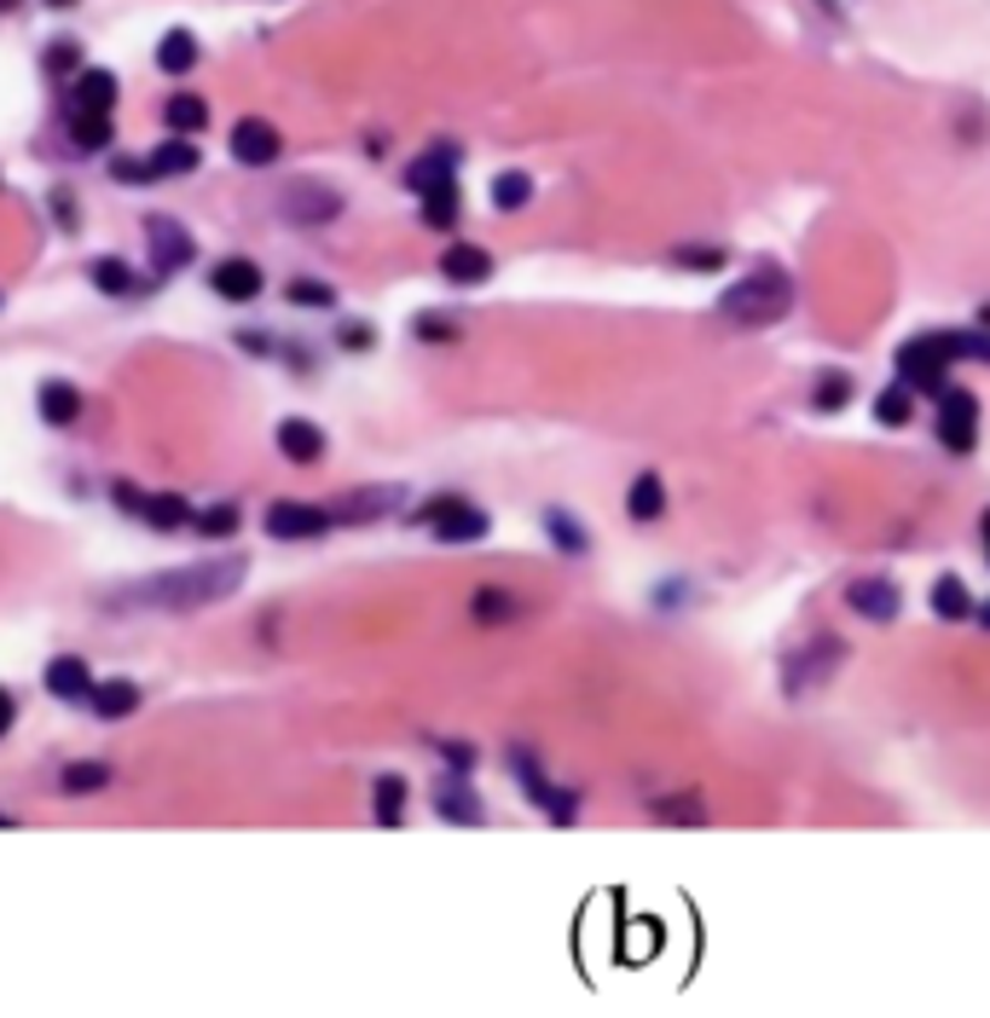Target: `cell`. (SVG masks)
I'll use <instances>...</instances> for the list:
<instances>
[{"label":"cell","instance_id":"7","mask_svg":"<svg viewBox=\"0 0 990 1018\" xmlns=\"http://www.w3.org/2000/svg\"><path fill=\"white\" fill-rule=\"evenodd\" d=\"M938 440L950 451L979 446V394L973 388H945L938 394Z\"/></svg>","mask_w":990,"mask_h":1018},{"label":"cell","instance_id":"19","mask_svg":"<svg viewBox=\"0 0 990 1018\" xmlns=\"http://www.w3.org/2000/svg\"><path fill=\"white\" fill-rule=\"evenodd\" d=\"M452 168H458V145H435V150H423V157H417L412 168H405V191H417V197H423L429 186L458 180Z\"/></svg>","mask_w":990,"mask_h":1018},{"label":"cell","instance_id":"14","mask_svg":"<svg viewBox=\"0 0 990 1018\" xmlns=\"http://www.w3.org/2000/svg\"><path fill=\"white\" fill-rule=\"evenodd\" d=\"M111 105H116V75L111 70L87 64V70L70 75V116H111Z\"/></svg>","mask_w":990,"mask_h":1018},{"label":"cell","instance_id":"22","mask_svg":"<svg viewBox=\"0 0 990 1018\" xmlns=\"http://www.w3.org/2000/svg\"><path fill=\"white\" fill-rule=\"evenodd\" d=\"M105 724H116V718H134L140 711V683H128V677H111V683H99L93 689V700H87Z\"/></svg>","mask_w":990,"mask_h":1018},{"label":"cell","instance_id":"44","mask_svg":"<svg viewBox=\"0 0 990 1018\" xmlns=\"http://www.w3.org/2000/svg\"><path fill=\"white\" fill-rule=\"evenodd\" d=\"M111 180L116 186H145V180H157V174H151L145 157H111Z\"/></svg>","mask_w":990,"mask_h":1018},{"label":"cell","instance_id":"3","mask_svg":"<svg viewBox=\"0 0 990 1018\" xmlns=\"http://www.w3.org/2000/svg\"><path fill=\"white\" fill-rule=\"evenodd\" d=\"M950 347H945V330H932V336H909L904 347H898V360H893V371L904 376V388H916V394H945L950 388Z\"/></svg>","mask_w":990,"mask_h":1018},{"label":"cell","instance_id":"53","mask_svg":"<svg viewBox=\"0 0 990 1018\" xmlns=\"http://www.w3.org/2000/svg\"><path fill=\"white\" fill-rule=\"evenodd\" d=\"M0 12H18V0H0Z\"/></svg>","mask_w":990,"mask_h":1018},{"label":"cell","instance_id":"9","mask_svg":"<svg viewBox=\"0 0 990 1018\" xmlns=\"http://www.w3.org/2000/svg\"><path fill=\"white\" fill-rule=\"evenodd\" d=\"M423 521L435 527V539L441 544H475V539H487V509H475V503H464V498H441V503H429L423 509Z\"/></svg>","mask_w":990,"mask_h":1018},{"label":"cell","instance_id":"24","mask_svg":"<svg viewBox=\"0 0 990 1018\" xmlns=\"http://www.w3.org/2000/svg\"><path fill=\"white\" fill-rule=\"evenodd\" d=\"M163 122H168V134H181V139H197L203 127H209V105H203L197 93H174L168 105H163Z\"/></svg>","mask_w":990,"mask_h":1018},{"label":"cell","instance_id":"2","mask_svg":"<svg viewBox=\"0 0 990 1018\" xmlns=\"http://www.w3.org/2000/svg\"><path fill=\"white\" fill-rule=\"evenodd\" d=\"M794 308V278L782 267H753L747 278L719 295V313L735 324V330H765V324H782Z\"/></svg>","mask_w":990,"mask_h":1018},{"label":"cell","instance_id":"54","mask_svg":"<svg viewBox=\"0 0 990 1018\" xmlns=\"http://www.w3.org/2000/svg\"><path fill=\"white\" fill-rule=\"evenodd\" d=\"M979 324H984V330H990V308H979Z\"/></svg>","mask_w":990,"mask_h":1018},{"label":"cell","instance_id":"17","mask_svg":"<svg viewBox=\"0 0 990 1018\" xmlns=\"http://www.w3.org/2000/svg\"><path fill=\"white\" fill-rule=\"evenodd\" d=\"M35 412L53 423V428H70L75 417L87 412V399H82V388H75V382L53 376V382H41V388H35Z\"/></svg>","mask_w":990,"mask_h":1018},{"label":"cell","instance_id":"45","mask_svg":"<svg viewBox=\"0 0 990 1018\" xmlns=\"http://www.w3.org/2000/svg\"><path fill=\"white\" fill-rule=\"evenodd\" d=\"M417 336H423V342H452V336H458V324L441 319V313H423V319H417Z\"/></svg>","mask_w":990,"mask_h":1018},{"label":"cell","instance_id":"50","mask_svg":"<svg viewBox=\"0 0 990 1018\" xmlns=\"http://www.w3.org/2000/svg\"><path fill=\"white\" fill-rule=\"evenodd\" d=\"M973 620H979V625L990 631V602H973Z\"/></svg>","mask_w":990,"mask_h":1018},{"label":"cell","instance_id":"15","mask_svg":"<svg viewBox=\"0 0 990 1018\" xmlns=\"http://www.w3.org/2000/svg\"><path fill=\"white\" fill-rule=\"evenodd\" d=\"M272 440H278V451H285V464H301V469H313L324 457V446H330L313 417H285L272 428Z\"/></svg>","mask_w":990,"mask_h":1018},{"label":"cell","instance_id":"47","mask_svg":"<svg viewBox=\"0 0 990 1018\" xmlns=\"http://www.w3.org/2000/svg\"><path fill=\"white\" fill-rule=\"evenodd\" d=\"M371 342H377V330H371V324H342V347L360 353V347H371Z\"/></svg>","mask_w":990,"mask_h":1018},{"label":"cell","instance_id":"16","mask_svg":"<svg viewBox=\"0 0 990 1018\" xmlns=\"http://www.w3.org/2000/svg\"><path fill=\"white\" fill-rule=\"evenodd\" d=\"M441 278H446V284H487V278H493V254L481 243H446L441 249Z\"/></svg>","mask_w":990,"mask_h":1018},{"label":"cell","instance_id":"27","mask_svg":"<svg viewBox=\"0 0 990 1018\" xmlns=\"http://www.w3.org/2000/svg\"><path fill=\"white\" fill-rule=\"evenodd\" d=\"M932 614L938 620H973V596H968V584H961L956 573L932 579Z\"/></svg>","mask_w":990,"mask_h":1018},{"label":"cell","instance_id":"32","mask_svg":"<svg viewBox=\"0 0 990 1018\" xmlns=\"http://www.w3.org/2000/svg\"><path fill=\"white\" fill-rule=\"evenodd\" d=\"M545 527H550V539H556L563 555H586L591 550V532L579 521H568V509H545Z\"/></svg>","mask_w":990,"mask_h":1018},{"label":"cell","instance_id":"36","mask_svg":"<svg viewBox=\"0 0 990 1018\" xmlns=\"http://www.w3.org/2000/svg\"><path fill=\"white\" fill-rule=\"evenodd\" d=\"M857 394V382H852V371H828L823 382H817V394H811V405L817 412H841V405Z\"/></svg>","mask_w":990,"mask_h":1018},{"label":"cell","instance_id":"25","mask_svg":"<svg viewBox=\"0 0 990 1018\" xmlns=\"http://www.w3.org/2000/svg\"><path fill=\"white\" fill-rule=\"evenodd\" d=\"M145 163H151V174H157V180H174V174H192L203 157H197V145H192V139L174 134V139H163L157 150H151Z\"/></svg>","mask_w":990,"mask_h":1018},{"label":"cell","instance_id":"30","mask_svg":"<svg viewBox=\"0 0 990 1018\" xmlns=\"http://www.w3.org/2000/svg\"><path fill=\"white\" fill-rule=\"evenodd\" d=\"M192 64H197V35H192V30H168V35L157 41V70L186 75Z\"/></svg>","mask_w":990,"mask_h":1018},{"label":"cell","instance_id":"6","mask_svg":"<svg viewBox=\"0 0 990 1018\" xmlns=\"http://www.w3.org/2000/svg\"><path fill=\"white\" fill-rule=\"evenodd\" d=\"M145 249H151V272H163V278L186 272L197 261V238L186 232L181 220H168V215H151L145 220Z\"/></svg>","mask_w":990,"mask_h":1018},{"label":"cell","instance_id":"4","mask_svg":"<svg viewBox=\"0 0 990 1018\" xmlns=\"http://www.w3.org/2000/svg\"><path fill=\"white\" fill-rule=\"evenodd\" d=\"M841 659H846V648H841V636H817L811 648H800V654H788V666H782V683H788V695L800 700V695H817L823 683L841 672Z\"/></svg>","mask_w":990,"mask_h":1018},{"label":"cell","instance_id":"33","mask_svg":"<svg viewBox=\"0 0 990 1018\" xmlns=\"http://www.w3.org/2000/svg\"><path fill=\"white\" fill-rule=\"evenodd\" d=\"M527 197H533V180H527L522 168H504L498 180H493V209H504V215L527 209Z\"/></svg>","mask_w":990,"mask_h":1018},{"label":"cell","instance_id":"26","mask_svg":"<svg viewBox=\"0 0 990 1018\" xmlns=\"http://www.w3.org/2000/svg\"><path fill=\"white\" fill-rule=\"evenodd\" d=\"M145 527H157V532H181V527H192L197 516H192V503L181 498V492H157V498H145V516H140Z\"/></svg>","mask_w":990,"mask_h":1018},{"label":"cell","instance_id":"1","mask_svg":"<svg viewBox=\"0 0 990 1018\" xmlns=\"http://www.w3.org/2000/svg\"><path fill=\"white\" fill-rule=\"evenodd\" d=\"M249 562L244 555H209L197 568H168V573H151L140 584L122 591V602H140V607H168V614H192V607H209V602H226L244 584Z\"/></svg>","mask_w":990,"mask_h":1018},{"label":"cell","instance_id":"12","mask_svg":"<svg viewBox=\"0 0 990 1018\" xmlns=\"http://www.w3.org/2000/svg\"><path fill=\"white\" fill-rule=\"evenodd\" d=\"M47 695H59L64 706H87L93 700V689H99V677H93V666L82 654H59V659H47Z\"/></svg>","mask_w":990,"mask_h":1018},{"label":"cell","instance_id":"11","mask_svg":"<svg viewBox=\"0 0 990 1018\" xmlns=\"http://www.w3.org/2000/svg\"><path fill=\"white\" fill-rule=\"evenodd\" d=\"M337 521H330V509H319V503H296V498H278L272 509H267V539H285V544H296V539H319V532H330Z\"/></svg>","mask_w":990,"mask_h":1018},{"label":"cell","instance_id":"21","mask_svg":"<svg viewBox=\"0 0 990 1018\" xmlns=\"http://www.w3.org/2000/svg\"><path fill=\"white\" fill-rule=\"evenodd\" d=\"M116 781V770L105 758H75V764H64V776H59V787L70 799H87V793H105V787Z\"/></svg>","mask_w":990,"mask_h":1018},{"label":"cell","instance_id":"51","mask_svg":"<svg viewBox=\"0 0 990 1018\" xmlns=\"http://www.w3.org/2000/svg\"><path fill=\"white\" fill-rule=\"evenodd\" d=\"M41 7H59V12H70V7H75V0H41Z\"/></svg>","mask_w":990,"mask_h":1018},{"label":"cell","instance_id":"28","mask_svg":"<svg viewBox=\"0 0 990 1018\" xmlns=\"http://www.w3.org/2000/svg\"><path fill=\"white\" fill-rule=\"evenodd\" d=\"M423 220L435 226V232H452L458 226V180H441L423 191Z\"/></svg>","mask_w":990,"mask_h":1018},{"label":"cell","instance_id":"40","mask_svg":"<svg viewBox=\"0 0 990 1018\" xmlns=\"http://www.w3.org/2000/svg\"><path fill=\"white\" fill-rule=\"evenodd\" d=\"M400 810H405V781L400 776H383V781H377V822L394 828Z\"/></svg>","mask_w":990,"mask_h":1018},{"label":"cell","instance_id":"8","mask_svg":"<svg viewBox=\"0 0 990 1018\" xmlns=\"http://www.w3.org/2000/svg\"><path fill=\"white\" fill-rule=\"evenodd\" d=\"M846 607L869 625H893L898 607H904V591H898V579H886V573H863V579L846 584Z\"/></svg>","mask_w":990,"mask_h":1018},{"label":"cell","instance_id":"38","mask_svg":"<svg viewBox=\"0 0 990 1018\" xmlns=\"http://www.w3.org/2000/svg\"><path fill=\"white\" fill-rule=\"evenodd\" d=\"M238 521H244V516H238V503H209V509H203V516H197L192 527L203 532V539H233V532H238Z\"/></svg>","mask_w":990,"mask_h":1018},{"label":"cell","instance_id":"20","mask_svg":"<svg viewBox=\"0 0 990 1018\" xmlns=\"http://www.w3.org/2000/svg\"><path fill=\"white\" fill-rule=\"evenodd\" d=\"M435 817L464 822V828H481V822H487V804H481L464 781H441V787H435Z\"/></svg>","mask_w":990,"mask_h":1018},{"label":"cell","instance_id":"49","mask_svg":"<svg viewBox=\"0 0 990 1018\" xmlns=\"http://www.w3.org/2000/svg\"><path fill=\"white\" fill-rule=\"evenodd\" d=\"M441 752H446L452 764H458V770H470V764H475V752H470V747H458V741H446Z\"/></svg>","mask_w":990,"mask_h":1018},{"label":"cell","instance_id":"48","mask_svg":"<svg viewBox=\"0 0 990 1018\" xmlns=\"http://www.w3.org/2000/svg\"><path fill=\"white\" fill-rule=\"evenodd\" d=\"M12 724H18V700H12L7 689H0V741L12 735Z\"/></svg>","mask_w":990,"mask_h":1018},{"label":"cell","instance_id":"5","mask_svg":"<svg viewBox=\"0 0 990 1018\" xmlns=\"http://www.w3.org/2000/svg\"><path fill=\"white\" fill-rule=\"evenodd\" d=\"M278 215H285L290 226H330L342 215V191L324 186V180H290L285 191H278Z\"/></svg>","mask_w":990,"mask_h":1018},{"label":"cell","instance_id":"37","mask_svg":"<svg viewBox=\"0 0 990 1018\" xmlns=\"http://www.w3.org/2000/svg\"><path fill=\"white\" fill-rule=\"evenodd\" d=\"M70 145L75 150H105L111 145V116H70Z\"/></svg>","mask_w":990,"mask_h":1018},{"label":"cell","instance_id":"46","mask_svg":"<svg viewBox=\"0 0 990 1018\" xmlns=\"http://www.w3.org/2000/svg\"><path fill=\"white\" fill-rule=\"evenodd\" d=\"M111 498L122 503V516H145V498H151V492H140L134 480H116V487H111Z\"/></svg>","mask_w":990,"mask_h":1018},{"label":"cell","instance_id":"42","mask_svg":"<svg viewBox=\"0 0 990 1018\" xmlns=\"http://www.w3.org/2000/svg\"><path fill=\"white\" fill-rule=\"evenodd\" d=\"M672 261H678V267L719 272V267H724V249H719V243H683V249H672Z\"/></svg>","mask_w":990,"mask_h":1018},{"label":"cell","instance_id":"41","mask_svg":"<svg viewBox=\"0 0 990 1018\" xmlns=\"http://www.w3.org/2000/svg\"><path fill=\"white\" fill-rule=\"evenodd\" d=\"M285 295L296 301V308H337V290L313 284V278H296V284H285Z\"/></svg>","mask_w":990,"mask_h":1018},{"label":"cell","instance_id":"43","mask_svg":"<svg viewBox=\"0 0 990 1018\" xmlns=\"http://www.w3.org/2000/svg\"><path fill=\"white\" fill-rule=\"evenodd\" d=\"M654 817H667V822H707V804H701V793H683V799H660Z\"/></svg>","mask_w":990,"mask_h":1018},{"label":"cell","instance_id":"13","mask_svg":"<svg viewBox=\"0 0 990 1018\" xmlns=\"http://www.w3.org/2000/svg\"><path fill=\"white\" fill-rule=\"evenodd\" d=\"M209 290H215L220 301H256V295L267 290V272L249 261V254H226V261L209 267Z\"/></svg>","mask_w":990,"mask_h":1018},{"label":"cell","instance_id":"23","mask_svg":"<svg viewBox=\"0 0 990 1018\" xmlns=\"http://www.w3.org/2000/svg\"><path fill=\"white\" fill-rule=\"evenodd\" d=\"M626 509H631V521H660V516H667V480H660L654 469H643L638 480H631V492H626Z\"/></svg>","mask_w":990,"mask_h":1018},{"label":"cell","instance_id":"29","mask_svg":"<svg viewBox=\"0 0 990 1018\" xmlns=\"http://www.w3.org/2000/svg\"><path fill=\"white\" fill-rule=\"evenodd\" d=\"M87 278H93V290H105V295H134V267L122 261V254H99V261H87Z\"/></svg>","mask_w":990,"mask_h":1018},{"label":"cell","instance_id":"34","mask_svg":"<svg viewBox=\"0 0 990 1018\" xmlns=\"http://www.w3.org/2000/svg\"><path fill=\"white\" fill-rule=\"evenodd\" d=\"M916 388H904V382H893V388H880V399H875V423L880 428H904L909 423V412H916V399H909Z\"/></svg>","mask_w":990,"mask_h":1018},{"label":"cell","instance_id":"52","mask_svg":"<svg viewBox=\"0 0 990 1018\" xmlns=\"http://www.w3.org/2000/svg\"><path fill=\"white\" fill-rule=\"evenodd\" d=\"M979 532H984V550H990V509H984V521H979Z\"/></svg>","mask_w":990,"mask_h":1018},{"label":"cell","instance_id":"39","mask_svg":"<svg viewBox=\"0 0 990 1018\" xmlns=\"http://www.w3.org/2000/svg\"><path fill=\"white\" fill-rule=\"evenodd\" d=\"M47 70H53V75H64V82H70L75 70H87V53H82V41H70V35L47 41Z\"/></svg>","mask_w":990,"mask_h":1018},{"label":"cell","instance_id":"18","mask_svg":"<svg viewBox=\"0 0 990 1018\" xmlns=\"http://www.w3.org/2000/svg\"><path fill=\"white\" fill-rule=\"evenodd\" d=\"M394 503H405L400 487H365V492H348L342 503H330V521H377Z\"/></svg>","mask_w":990,"mask_h":1018},{"label":"cell","instance_id":"31","mask_svg":"<svg viewBox=\"0 0 990 1018\" xmlns=\"http://www.w3.org/2000/svg\"><path fill=\"white\" fill-rule=\"evenodd\" d=\"M470 614L481 620V625H504V620H516L522 614V596H511V591H475V602H470Z\"/></svg>","mask_w":990,"mask_h":1018},{"label":"cell","instance_id":"10","mask_svg":"<svg viewBox=\"0 0 990 1018\" xmlns=\"http://www.w3.org/2000/svg\"><path fill=\"white\" fill-rule=\"evenodd\" d=\"M226 150L244 163V168H272L278 150H285V134L267 122V116H238L233 122V139H226Z\"/></svg>","mask_w":990,"mask_h":1018},{"label":"cell","instance_id":"35","mask_svg":"<svg viewBox=\"0 0 990 1018\" xmlns=\"http://www.w3.org/2000/svg\"><path fill=\"white\" fill-rule=\"evenodd\" d=\"M945 347H950V360L990 365V330H984V324H979V330H950V336H945Z\"/></svg>","mask_w":990,"mask_h":1018},{"label":"cell","instance_id":"55","mask_svg":"<svg viewBox=\"0 0 990 1018\" xmlns=\"http://www.w3.org/2000/svg\"><path fill=\"white\" fill-rule=\"evenodd\" d=\"M7 822H12V817H7V810H0V828H7Z\"/></svg>","mask_w":990,"mask_h":1018}]
</instances>
